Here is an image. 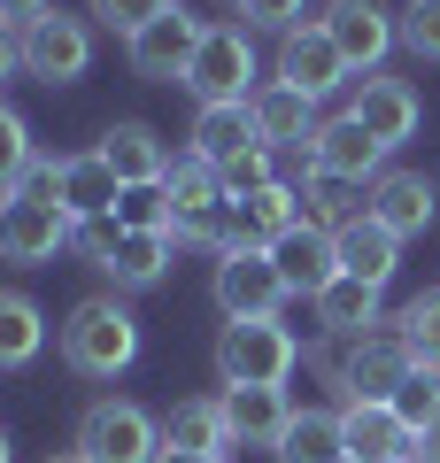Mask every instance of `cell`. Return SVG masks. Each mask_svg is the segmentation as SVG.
<instances>
[{"mask_svg": "<svg viewBox=\"0 0 440 463\" xmlns=\"http://www.w3.org/2000/svg\"><path fill=\"white\" fill-rule=\"evenodd\" d=\"M62 364L78 379H116L139 364V317L124 309V294H85L62 317Z\"/></svg>", "mask_w": 440, "mask_h": 463, "instance_id": "obj_1", "label": "cell"}, {"mask_svg": "<svg viewBox=\"0 0 440 463\" xmlns=\"http://www.w3.org/2000/svg\"><path fill=\"white\" fill-rule=\"evenodd\" d=\"M70 448H78L85 463H163V417H147L139 402L100 394V402H85Z\"/></svg>", "mask_w": 440, "mask_h": 463, "instance_id": "obj_2", "label": "cell"}, {"mask_svg": "<svg viewBox=\"0 0 440 463\" xmlns=\"http://www.w3.org/2000/svg\"><path fill=\"white\" fill-rule=\"evenodd\" d=\"M293 364H301V340H293L278 317L225 325V340H216V379L225 386H286Z\"/></svg>", "mask_w": 440, "mask_h": 463, "instance_id": "obj_3", "label": "cell"}, {"mask_svg": "<svg viewBox=\"0 0 440 463\" xmlns=\"http://www.w3.org/2000/svg\"><path fill=\"white\" fill-rule=\"evenodd\" d=\"M186 93L194 109H247L255 100V47H247V24H209L201 54L186 70Z\"/></svg>", "mask_w": 440, "mask_h": 463, "instance_id": "obj_4", "label": "cell"}, {"mask_svg": "<svg viewBox=\"0 0 440 463\" xmlns=\"http://www.w3.org/2000/svg\"><path fill=\"white\" fill-rule=\"evenodd\" d=\"M409 347H402V332H394V317L387 325H371L363 340H340V379H332V394L340 402H394V386L409 379Z\"/></svg>", "mask_w": 440, "mask_h": 463, "instance_id": "obj_5", "label": "cell"}, {"mask_svg": "<svg viewBox=\"0 0 440 463\" xmlns=\"http://www.w3.org/2000/svg\"><path fill=\"white\" fill-rule=\"evenodd\" d=\"M93 70V16L47 8L39 24H24V78L39 85H78Z\"/></svg>", "mask_w": 440, "mask_h": 463, "instance_id": "obj_6", "label": "cell"}, {"mask_svg": "<svg viewBox=\"0 0 440 463\" xmlns=\"http://www.w3.org/2000/svg\"><path fill=\"white\" fill-rule=\"evenodd\" d=\"M209 294H216V309H225V325H247V317H278L286 309V279H278V263H271V248H232V255H216V279H209Z\"/></svg>", "mask_w": 440, "mask_h": 463, "instance_id": "obj_7", "label": "cell"}, {"mask_svg": "<svg viewBox=\"0 0 440 463\" xmlns=\"http://www.w3.org/2000/svg\"><path fill=\"white\" fill-rule=\"evenodd\" d=\"M70 248V216L54 209V201L39 194H0V263H16V270H39L54 263V255Z\"/></svg>", "mask_w": 440, "mask_h": 463, "instance_id": "obj_8", "label": "cell"}, {"mask_svg": "<svg viewBox=\"0 0 440 463\" xmlns=\"http://www.w3.org/2000/svg\"><path fill=\"white\" fill-rule=\"evenodd\" d=\"M278 85H293L301 100H332V93L356 85V70H348V54L332 47V32L310 16V24H293V32L278 39Z\"/></svg>", "mask_w": 440, "mask_h": 463, "instance_id": "obj_9", "label": "cell"}, {"mask_svg": "<svg viewBox=\"0 0 440 463\" xmlns=\"http://www.w3.org/2000/svg\"><path fill=\"white\" fill-rule=\"evenodd\" d=\"M317 24L332 32V47L348 54L356 78H371V70L402 47V16H394L387 0H325V16H317Z\"/></svg>", "mask_w": 440, "mask_h": 463, "instance_id": "obj_10", "label": "cell"}, {"mask_svg": "<svg viewBox=\"0 0 440 463\" xmlns=\"http://www.w3.org/2000/svg\"><path fill=\"white\" fill-rule=\"evenodd\" d=\"M348 116H356L363 132L378 139V147H402V139H417V124H425V100H417V85L409 78H387V70H371V78H356L348 85Z\"/></svg>", "mask_w": 440, "mask_h": 463, "instance_id": "obj_11", "label": "cell"}, {"mask_svg": "<svg viewBox=\"0 0 440 463\" xmlns=\"http://www.w3.org/2000/svg\"><path fill=\"white\" fill-rule=\"evenodd\" d=\"M310 170H317V178H340V185H363V194H371V185L378 178H387V147H378V139L371 132H363V124H356V116H325V124H317V139H310Z\"/></svg>", "mask_w": 440, "mask_h": 463, "instance_id": "obj_12", "label": "cell"}, {"mask_svg": "<svg viewBox=\"0 0 440 463\" xmlns=\"http://www.w3.org/2000/svg\"><path fill=\"white\" fill-rule=\"evenodd\" d=\"M201 32H209L201 16L170 8V16H155L139 39H124V54H131V70H139L147 85H186V70H194V54H201Z\"/></svg>", "mask_w": 440, "mask_h": 463, "instance_id": "obj_13", "label": "cell"}, {"mask_svg": "<svg viewBox=\"0 0 440 463\" xmlns=\"http://www.w3.org/2000/svg\"><path fill=\"white\" fill-rule=\"evenodd\" d=\"M247 116H255V139L271 155H310V139H317V124H325V116H317V100H301L293 93V85H255V100H247Z\"/></svg>", "mask_w": 440, "mask_h": 463, "instance_id": "obj_14", "label": "cell"}, {"mask_svg": "<svg viewBox=\"0 0 440 463\" xmlns=\"http://www.w3.org/2000/svg\"><path fill=\"white\" fill-rule=\"evenodd\" d=\"M271 263H278V279H286V294H310V301H317L332 279H340V240H332L325 224H310V216H301V224L271 248Z\"/></svg>", "mask_w": 440, "mask_h": 463, "instance_id": "obj_15", "label": "cell"}, {"mask_svg": "<svg viewBox=\"0 0 440 463\" xmlns=\"http://www.w3.org/2000/svg\"><path fill=\"white\" fill-rule=\"evenodd\" d=\"M100 163L116 170L124 185H163V170H170V139L147 124V116H116L109 132H100Z\"/></svg>", "mask_w": 440, "mask_h": 463, "instance_id": "obj_16", "label": "cell"}, {"mask_svg": "<svg viewBox=\"0 0 440 463\" xmlns=\"http://www.w3.org/2000/svg\"><path fill=\"white\" fill-rule=\"evenodd\" d=\"M340 432L356 463H409L417 456V432L394 417V402H340Z\"/></svg>", "mask_w": 440, "mask_h": 463, "instance_id": "obj_17", "label": "cell"}, {"mask_svg": "<svg viewBox=\"0 0 440 463\" xmlns=\"http://www.w3.org/2000/svg\"><path fill=\"white\" fill-rule=\"evenodd\" d=\"M225 432H232V448H278L286 440V425H293V402H286V386H225Z\"/></svg>", "mask_w": 440, "mask_h": 463, "instance_id": "obj_18", "label": "cell"}, {"mask_svg": "<svg viewBox=\"0 0 440 463\" xmlns=\"http://www.w3.org/2000/svg\"><path fill=\"white\" fill-rule=\"evenodd\" d=\"M363 209H371L394 240H417V232H433L440 194H433V178H417V170H387V178L363 194Z\"/></svg>", "mask_w": 440, "mask_h": 463, "instance_id": "obj_19", "label": "cell"}, {"mask_svg": "<svg viewBox=\"0 0 440 463\" xmlns=\"http://www.w3.org/2000/svg\"><path fill=\"white\" fill-rule=\"evenodd\" d=\"M124 201V178H116L100 155H62V178H54V209L70 224H93V216H116Z\"/></svg>", "mask_w": 440, "mask_h": 463, "instance_id": "obj_20", "label": "cell"}, {"mask_svg": "<svg viewBox=\"0 0 440 463\" xmlns=\"http://www.w3.org/2000/svg\"><path fill=\"white\" fill-rule=\"evenodd\" d=\"M293 224H301V185H286V178L232 201V248H278Z\"/></svg>", "mask_w": 440, "mask_h": 463, "instance_id": "obj_21", "label": "cell"}, {"mask_svg": "<svg viewBox=\"0 0 440 463\" xmlns=\"http://www.w3.org/2000/svg\"><path fill=\"white\" fill-rule=\"evenodd\" d=\"M170 255H178L170 232H124L109 248V263H100V279H109L116 294H155V286L170 279Z\"/></svg>", "mask_w": 440, "mask_h": 463, "instance_id": "obj_22", "label": "cell"}, {"mask_svg": "<svg viewBox=\"0 0 440 463\" xmlns=\"http://www.w3.org/2000/svg\"><path fill=\"white\" fill-rule=\"evenodd\" d=\"M332 240H340V270H348V279H363V286H378V294H387V279L402 270V240H394L371 209H363L348 232H332Z\"/></svg>", "mask_w": 440, "mask_h": 463, "instance_id": "obj_23", "label": "cell"}, {"mask_svg": "<svg viewBox=\"0 0 440 463\" xmlns=\"http://www.w3.org/2000/svg\"><path fill=\"white\" fill-rule=\"evenodd\" d=\"M310 309H317V325H325L332 340H363L371 325H387V294H378V286H363V279H348V270L310 301Z\"/></svg>", "mask_w": 440, "mask_h": 463, "instance_id": "obj_24", "label": "cell"}, {"mask_svg": "<svg viewBox=\"0 0 440 463\" xmlns=\"http://www.w3.org/2000/svg\"><path fill=\"white\" fill-rule=\"evenodd\" d=\"M163 448H186V456H225V448H232V432H225V402H216V394L170 402V417H163Z\"/></svg>", "mask_w": 440, "mask_h": 463, "instance_id": "obj_25", "label": "cell"}, {"mask_svg": "<svg viewBox=\"0 0 440 463\" xmlns=\"http://www.w3.org/2000/svg\"><path fill=\"white\" fill-rule=\"evenodd\" d=\"M278 463H348V432H340V410H293L286 440L271 448Z\"/></svg>", "mask_w": 440, "mask_h": 463, "instance_id": "obj_26", "label": "cell"}, {"mask_svg": "<svg viewBox=\"0 0 440 463\" xmlns=\"http://www.w3.org/2000/svg\"><path fill=\"white\" fill-rule=\"evenodd\" d=\"M186 147H194L201 163L225 170L232 155L263 147V139H255V116H247V109H194V132H186Z\"/></svg>", "mask_w": 440, "mask_h": 463, "instance_id": "obj_27", "label": "cell"}, {"mask_svg": "<svg viewBox=\"0 0 440 463\" xmlns=\"http://www.w3.org/2000/svg\"><path fill=\"white\" fill-rule=\"evenodd\" d=\"M39 347H47V317H39V301L16 294V286H0V371L39 364Z\"/></svg>", "mask_w": 440, "mask_h": 463, "instance_id": "obj_28", "label": "cell"}, {"mask_svg": "<svg viewBox=\"0 0 440 463\" xmlns=\"http://www.w3.org/2000/svg\"><path fill=\"white\" fill-rule=\"evenodd\" d=\"M301 216L310 224H325V232H348L363 216V185H340V178H301Z\"/></svg>", "mask_w": 440, "mask_h": 463, "instance_id": "obj_29", "label": "cell"}, {"mask_svg": "<svg viewBox=\"0 0 440 463\" xmlns=\"http://www.w3.org/2000/svg\"><path fill=\"white\" fill-rule=\"evenodd\" d=\"M394 332H402V347H409L417 371H440V294H417L402 317H394Z\"/></svg>", "mask_w": 440, "mask_h": 463, "instance_id": "obj_30", "label": "cell"}, {"mask_svg": "<svg viewBox=\"0 0 440 463\" xmlns=\"http://www.w3.org/2000/svg\"><path fill=\"white\" fill-rule=\"evenodd\" d=\"M32 163H39V147H32V124H24V116L8 109V100H0V194H16Z\"/></svg>", "mask_w": 440, "mask_h": 463, "instance_id": "obj_31", "label": "cell"}, {"mask_svg": "<svg viewBox=\"0 0 440 463\" xmlns=\"http://www.w3.org/2000/svg\"><path fill=\"white\" fill-rule=\"evenodd\" d=\"M170 8H178V0H85V16H93V24H109L116 39H139L147 24H155V16H170Z\"/></svg>", "mask_w": 440, "mask_h": 463, "instance_id": "obj_32", "label": "cell"}, {"mask_svg": "<svg viewBox=\"0 0 440 463\" xmlns=\"http://www.w3.org/2000/svg\"><path fill=\"white\" fill-rule=\"evenodd\" d=\"M394 417H402L409 432H425L440 417V371H409L402 386H394Z\"/></svg>", "mask_w": 440, "mask_h": 463, "instance_id": "obj_33", "label": "cell"}, {"mask_svg": "<svg viewBox=\"0 0 440 463\" xmlns=\"http://www.w3.org/2000/svg\"><path fill=\"white\" fill-rule=\"evenodd\" d=\"M216 178H225V201H247V194H263V185H278V155L271 147H247V155H232Z\"/></svg>", "mask_w": 440, "mask_h": 463, "instance_id": "obj_34", "label": "cell"}, {"mask_svg": "<svg viewBox=\"0 0 440 463\" xmlns=\"http://www.w3.org/2000/svg\"><path fill=\"white\" fill-rule=\"evenodd\" d=\"M116 224H124V232H170V194H163V185H124Z\"/></svg>", "mask_w": 440, "mask_h": 463, "instance_id": "obj_35", "label": "cell"}, {"mask_svg": "<svg viewBox=\"0 0 440 463\" xmlns=\"http://www.w3.org/2000/svg\"><path fill=\"white\" fill-rule=\"evenodd\" d=\"M402 47L425 54V62H440V0H409L402 8Z\"/></svg>", "mask_w": 440, "mask_h": 463, "instance_id": "obj_36", "label": "cell"}, {"mask_svg": "<svg viewBox=\"0 0 440 463\" xmlns=\"http://www.w3.org/2000/svg\"><path fill=\"white\" fill-rule=\"evenodd\" d=\"M301 8H310V0H240V24L247 32H278L286 39L293 24H301Z\"/></svg>", "mask_w": 440, "mask_h": 463, "instance_id": "obj_37", "label": "cell"}, {"mask_svg": "<svg viewBox=\"0 0 440 463\" xmlns=\"http://www.w3.org/2000/svg\"><path fill=\"white\" fill-rule=\"evenodd\" d=\"M116 240H124V224H116V216H93V224H70V255H85V263H109V248Z\"/></svg>", "mask_w": 440, "mask_h": 463, "instance_id": "obj_38", "label": "cell"}, {"mask_svg": "<svg viewBox=\"0 0 440 463\" xmlns=\"http://www.w3.org/2000/svg\"><path fill=\"white\" fill-rule=\"evenodd\" d=\"M16 70H24V32L0 16V78H16Z\"/></svg>", "mask_w": 440, "mask_h": 463, "instance_id": "obj_39", "label": "cell"}, {"mask_svg": "<svg viewBox=\"0 0 440 463\" xmlns=\"http://www.w3.org/2000/svg\"><path fill=\"white\" fill-rule=\"evenodd\" d=\"M47 8H54V0H0V16L16 24V32H24V24H39V16H47Z\"/></svg>", "mask_w": 440, "mask_h": 463, "instance_id": "obj_40", "label": "cell"}, {"mask_svg": "<svg viewBox=\"0 0 440 463\" xmlns=\"http://www.w3.org/2000/svg\"><path fill=\"white\" fill-rule=\"evenodd\" d=\"M409 463H440V417L417 432V456H409Z\"/></svg>", "mask_w": 440, "mask_h": 463, "instance_id": "obj_41", "label": "cell"}, {"mask_svg": "<svg viewBox=\"0 0 440 463\" xmlns=\"http://www.w3.org/2000/svg\"><path fill=\"white\" fill-rule=\"evenodd\" d=\"M163 463H232V456H186V448H163Z\"/></svg>", "mask_w": 440, "mask_h": 463, "instance_id": "obj_42", "label": "cell"}, {"mask_svg": "<svg viewBox=\"0 0 440 463\" xmlns=\"http://www.w3.org/2000/svg\"><path fill=\"white\" fill-rule=\"evenodd\" d=\"M47 463H85V456H78V448H62V456H47Z\"/></svg>", "mask_w": 440, "mask_h": 463, "instance_id": "obj_43", "label": "cell"}, {"mask_svg": "<svg viewBox=\"0 0 440 463\" xmlns=\"http://www.w3.org/2000/svg\"><path fill=\"white\" fill-rule=\"evenodd\" d=\"M8 456H16V448H8V432H0V463H8Z\"/></svg>", "mask_w": 440, "mask_h": 463, "instance_id": "obj_44", "label": "cell"}, {"mask_svg": "<svg viewBox=\"0 0 440 463\" xmlns=\"http://www.w3.org/2000/svg\"><path fill=\"white\" fill-rule=\"evenodd\" d=\"M225 8H240V0H225Z\"/></svg>", "mask_w": 440, "mask_h": 463, "instance_id": "obj_45", "label": "cell"}, {"mask_svg": "<svg viewBox=\"0 0 440 463\" xmlns=\"http://www.w3.org/2000/svg\"><path fill=\"white\" fill-rule=\"evenodd\" d=\"M348 463H356V456H348Z\"/></svg>", "mask_w": 440, "mask_h": 463, "instance_id": "obj_46", "label": "cell"}]
</instances>
